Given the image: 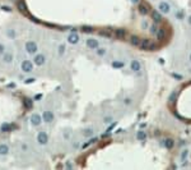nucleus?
Instances as JSON below:
<instances>
[{
    "label": "nucleus",
    "instance_id": "nucleus-1",
    "mask_svg": "<svg viewBox=\"0 0 191 170\" xmlns=\"http://www.w3.org/2000/svg\"><path fill=\"white\" fill-rule=\"evenodd\" d=\"M26 50H27V52L28 54H32V55H34L36 52H37V44L34 42V41H28V42H26Z\"/></svg>",
    "mask_w": 191,
    "mask_h": 170
},
{
    "label": "nucleus",
    "instance_id": "nucleus-2",
    "mask_svg": "<svg viewBox=\"0 0 191 170\" xmlns=\"http://www.w3.org/2000/svg\"><path fill=\"white\" fill-rule=\"evenodd\" d=\"M158 10L161 13H164V14H168L171 12V5L167 3V2H161L158 4Z\"/></svg>",
    "mask_w": 191,
    "mask_h": 170
},
{
    "label": "nucleus",
    "instance_id": "nucleus-3",
    "mask_svg": "<svg viewBox=\"0 0 191 170\" xmlns=\"http://www.w3.org/2000/svg\"><path fill=\"white\" fill-rule=\"evenodd\" d=\"M21 68H22L23 72L29 73V72L33 70V64H32V62H29V60H23L22 64H21Z\"/></svg>",
    "mask_w": 191,
    "mask_h": 170
},
{
    "label": "nucleus",
    "instance_id": "nucleus-4",
    "mask_svg": "<svg viewBox=\"0 0 191 170\" xmlns=\"http://www.w3.org/2000/svg\"><path fill=\"white\" fill-rule=\"evenodd\" d=\"M37 141L40 145H46L49 142V136L46 132H40V133L37 134Z\"/></svg>",
    "mask_w": 191,
    "mask_h": 170
},
{
    "label": "nucleus",
    "instance_id": "nucleus-5",
    "mask_svg": "<svg viewBox=\"0 0 191 170\" xmlns=\"http://www.w3.org/2000/svg\"><path fill=\"white\" fill-rule=\"evenodd\" d=\"M54 112L50 111V110H45L43 111V114H42V120H45L46 123H51L54 120Z\"/></svg>",
    "mask_w": 191,
    "mask_h": 170
},
{
    "label": "nucleus",
    "instance_id": "nucleus-6",
    "mask_svg": "<svg viewBox=\"0 0 191 170\" xmlns=\"http://www.w3.org/2000/svg\"><path fill=\"white\" fill-rule=\"evenodd\" d=\"M33 62H34V64H36V65H38V67L43 65V64H45V62H46L45 55H42V54H37V55H34Z\"/></svg>",
    "mask_w": 191,
    "mask_h": 170
},
{
    "label": "nucleus",
    "instance_id": "nucleus-7",
    "mask_svg": "<svg viewBox=\"0 0 191 170\" xmlns=\"http://www.w3.org/2000/svg\"><path fill=\"white\" fill-rule=\"evenodd\" d=\"M68 42H69V44H71V45H75V44H78V42H79V36L76 35L75 32L70 33V35L68 36Z\"/></svg>",
    "mask_w": 191,
    "mask_h": 170
},
{
    "label": "nucleus",
    "instance_id": "nucleus-8",
    "mask_svg": "<svg viewBox=\"0 0 191 170\" xmlns=\"http://www.w3.org/2000/svg\"><path fill=\"white\" fill-rule=\"evenodd\" d=\"M41 117L38 115V114H33L32 117H31V123H32V125H34V127H37V125H40L41 124Z\"/></svg>",
    "mask_w": 191,
    "mask_h": 170
},
{
    "label": "nucleus",
    "instance_id": "nucleus-9",
    "mask_svg": "<svg viewBox=\"0 0 191 170\" xmlns=\"http://www.w3.org/2000/svg\"><path fill=\"white\" fill-rule=\"evenodd\" d=\"M130 67H131V69H132L134 72H139V70L141 69V64H140V62L136 60V59H134V60L131 62Z\"/></svg>",
    "mask_w": 191,
    "mask_h": 170
},
{
    "label": "nucleus",
    "instance_id": "nucleus-10",
    "mask_svg": "<svg viewBox=\"0 0 191 170\" xmlns=\"http://www.w3.org/2000/svg\"><path fill=\"white\" fill-rule=\"evenodd\" d=\"M85 44H87V46H88L89 49H97V47H98V41L96 40V39H88Z\"/></svg>",
    "mask_w": 191,
    "mask_h": 170
},
{
    "label": "nucleus",
    "instance_id": "nucleus-11",
    "mask_svg": "<svg viewBox=\"0 0 191 170\" xmlns=\"http://www.w3.org/2000/svg\"><path fill=\"white\" fill-rule=\"evenodd\" d=\"M115 36H116V39H125L126 37V30L117 28L116 31H115Z\"/></svg>",
    "mask_w": 191,
    "mask_h": 170
},
{
    "label": "nucleus",
    "instance_id": "nucleus-12",
    "mask_svg": "<svg viewBox=\"0 0 191 170\" xmlns=\"http://www.w3.org/2000/svg\"><path fill=\"white\" fill-rule=\"evenodd\" d=\"M152 18H153V21H154V22H161L162 21V15H161V12L158 10H154V12H153L152 13Z\"/></svg>",
    "mask_w": 191,
    "mask_h": 170
},
{
    "label": "nucleus",
    "instance_id": "nucleus-13",
    "mask_svg": "<svg viewBox=\"0 0 191 170\" xmlns=\"http://www.w3.org/2000/svg\"><path fill=\"white\" fill-rule=\"evenodd\" d=\"M140 37L139 36H131V39H130V42H131V45H134V46H140Z\"/></svg>",
    "mask_w": 191,
    "mask_h": 170
},
{
    "label": "nucleus",
    "instance_id": "nucleus-14",
    "mask_svg": "<svg viewBox=\"0 0 191 170\" xmlns=\"http://www.w3.org/2000/svg\"><path fill=\"white\" fill-rule=\"evenodd\" d=\"M3 60L5 63H10L13 60V54L12 52H4L3 54Z\"/></svg>",
    "mask_w": 191,
    "mask_h": 170
},
{
    "label": "nucleus",
    "instance_id": "nucleus-15",
    "mask_svg": "<svg viewBox=\"0 0 191 170\" xmlns=\"http://www.w3.org/2000/svg\"><path fill=\"white\" fill-rule=\"evenodd\" d=\"M136 138H138L139 141H145V139H147V133H145L144 130H138Z\"/></svg>",
    "mask_w": 191,
    "mask_h": 170
},
{
    "label": "nucleus",
    "instance_id": "nucleus-16",
    "mask_svg": "<svg viewBox=\"0 0 191 170\" xmlns=\"http://www.w3.org/2000/svg\"><path fill=\"white\" fill-rule=\"evenodd\" d=\"M140 47H141L143 50L149 49V47H150V41H149V40H147V39H144L143 41H140Z\"/></svg>",
    "mask_w": 191,
    "mask_h": 170
},
{
    "label": "nucleus",
    "instance_id": "nucleus-17",
    "mask_svg": "<svg viewBox=\"0 0 191 170\" xmlns=\"http://www.w3.org/2000/svg\"><path fill=\"white\" fill-rule=\"evenodd\" d=\"M17 7H18V9H19V10L23 12V13H26V12H27V7H26V4L22 2V0H19V2L17 3Z\"/></svg>",
    "mask_w": 191,
    "mask_h": 170
},
{
    "label": "nucleus",
    "instance_id": "nucleus-18",
    "mask_svg": "<svg viewBox=\"0 0 191 170\" xmlns=\"http://www.w3.org/2000/svg\"><path fill=\"white\" fill-rule=\"evenodd\" d=\"M156 35H157V39H158V40H163L164 36H166V31H164L163 28H159V30L157 31Z\"/></svg>",
    "mask_w": 191,
    "mask_h": 170
},
{
    "label": "nucleus",
    "instance_id": "nucleus-19",
    "mask_svg": "<svg viewBox=\"0 0 191 170\" xmlns=\"http://www.w3.org/2000/svg\"><path fill=\"white\" fill-rule=\"evenodd\" d=\"M9 152L8 145H0V155H7Z\"/></svg>",
    "mask_w": 191,
    "mask_h": 170
},
{
    "label": "nucleus",
    "instance_id": "nucleus-20",
    "mask_svg": "<svg viewBox=\"0 0 191 170\" xmlns=\"http://www.w3.org/2000/svg\"><path fill=\"white\" fill-rule=\"evenodd\" d=\"M139 13H140L141 15H147V13H148V7H147L145 4H140V5H139Z\"/></svg>",
    "mask_w": 191,
    "mask_h": 170
},
{
    "label": "nucleus",
    "instance_id": "nucleus-21",
    "mask_svg": "<svg viewBox=\"0 0 191 170\" xmlns=\"http://www.w3.org/2000/svg\"><path fill=\"white\" fill-rule=\"evenodd\" d=\"M0 130L2 132H10L12 130V125L9 123H4V124H2V127H0Z\"/></svg>",
    "mask_w": 191,
    "mask_h": 170
},
{
    "label": "nucleus",
    "instance_id": "nucleus-22",
    "mask_svg": "<svg viewBox=\"0 0 191 170\" xmlns=\"http://www.w3.org/2000/svg\"><path fill=\"white\" fill-rule=\"evenodd\" d=\"M173 145H175V142H173V139H171V138H168V139L164 141V146L167 148H172V147H173Z\"/></svg>",
    "mask_w": 191,
    "mask_h": 170
},
{
    "label": "nucleus",
    "instance_id": "nucleus-23",
    "mask_svg": "<svg viewBox=\"0 0 191 170\" xmlns=\"http://www.w3.org/2000/svg\"><path fill=\"white\" fill-rule=\"evenodd\" d=\"M23 102H24V107H27V109H31L32 105H33V101L31 99H24Z\"/></svg>",
    "mask_w": 191,
    "mask_h": 170
},
{
    "label": "nucleus",
    "instance_id": "nucleus-24",
    "mask_svg": "<svg viewBox=\"0 0 191 170\" xmlns=\"http://www.w3.org/2000/svg\"><path fill=\"white\" fill-rule=\"evenodd\" d=\"M124 63L122 62H112V67L113 68H116V69H119V68H124Z\"/></svg>",
    "mask_w": 191,
    "mask_h": 170
},
{
    "label": "nucleus",
    "instance_id": "nucleus-25",
    "mask_svg": "<svg viewBox=\"0 0 191 170\" xmlns=\"http://www.w3.org/2000/svg\"><path fill=\"white\" fill-rule=\"evenodd\" d=\"M96 52H97L98 56H103V55L106 54V49H105V47H100V49L97 47V49H96Z\"/></svg>",
    "mask_w": 191,
    "mask_h": 170
},
{
    "label": "nucleus",
    "instance_id": "nucleus-26",
    "mask_svg": "<svg viewBox=\"0 0 191 170\" xmlns=\"http://www.w3.org/2000/svg\"><path fill=\"white\" fill-rule=\"evenodd\" d=\"M82 31H83L84 33H90V32H93L94 30H93L90 26H84V27H82Z\"/></svg>",
    "mask_w": 191,
    "mask_h": 170
},
{
    "label": "nucleus",
    "instance_id": "nucleus-27",
    "mask_svg": "<svg viewBox=\"0 0 191 170\" xmlns=\"http://www.w3.org/2000/svg\"><path fill=\"white\" fill-rule=\"evenodd\" d=\"M98 139H97V137H96V138H90L89 139V142H87V143H84L83 145V148H85V147H88L89 145H92V143H94V142H97Z\"/></svg>",
    "mask_w": 191,
    "mask_h": 170
},
{
    "label": "nucleus",
    "instance_id": "nucleus-28",
    "mask_svg": "<svg viewBox=\"0 0 191 170\" xmlns=\"http://www.w3.org/2000/svg\"><path fill=\"white\" fill-rule=\"evenodd\" d=\"M187 156H188V150H183V151H182V154H181V160H182V161H185Z\"/></svg>",
    "mask_w": 191,
    "mask_h": 170
},
{
    "label": "nucleus",
    "instance_id": "nucleus-29",
    "mask_svg": "<svg viewBox=\"0 0 191 170\" xmlns=\"http://www.w3.org/2000/svg\"><path fill=\"white\" fill-rule=\"evenodd\" d=\"M7 35L10 37V39H14V37H15V31H14V30H8V31H7Z\"/></svg>",
    "mask_w": 191,
    "mask_h": 170
},
{
    "label": "nucleus",
    "instance_id": "nucleus-30",
    "mask_svg": "<svg viewBox=\"0 0 191 170\" xmlns=\"http://www.w3.org/2000/svg\"><path fill=\"white\" fill-rule=\"evenodd\" d=\"M34 81H36V78H34V77H29V78L24 79V83H26V84H31V83H33Z\"/></svg>",
    "mask_w": 191,
    "mask_h": 170
},
{
    "label": "nucleus",
    "instance_id": "nucleus-31",
    "mask_svg": "<svg viewBox=\"0 0 191 170\" xmlns=\"http://www.w3.org/2000/svg\"><path fill=\"white\" fill-rule=\"evenodd\" d=\"M93 134V129H85L84 130V136L85 137H89V136H92Z\"/></svg>",
    "mask_w": 191,
    "mask_h": 170
},
{
    "label": "nucleus",
    "instance_id": "nucleus-32",
    "mask_svg": "<svg viewBox=\"0 0 191 170\" xmlns=\"http://www.w3.org/2000/svg\"><path fill=\"white\" fill-rule=\"evenodd\" d=\"M65 49H66L65 45H60V46H59V55H63L64 51H65Z\"/></svg>",
    "mask_w": 191,
    "mask_h": 170
},
{
    "label": "nucleus",
    "instance_id": "nucleus-33",
    "mask_svg": "<svg viewBox=\"0 0 191 170\" xmlns=\"http://www.w3.org/2000/svg\"><path fill=\"white\" fill-rule=\"evenodd\" d=\"M176 17L178 18V19H183V12H182V10H178V12L176 13Z\"/></svg>",
    "mask_w": 191,
    "mask_h": 170
},
{
    "label": "nucleus",
    "instance_id": "nucleus-34",
    "mask_svg": "<svg viewBox=\"0 0 191 170\" xmlns=\"http://www.w3.org/2000/svg\"><path fill=\"white\" fill-rule=\"evenodd\" d=\"M157 31H158V28H157V26H156V24H153V26L150 27V32H152V33H154V35H156V33H157Z\"/></svg>",
    "mask_w": 191,
    "mask_h": 170
},
{
    "label": "nucleus",
    "instance_id": "nucleus-35",
    "mask_svg": "<svg viewBox=\"0 0 191 170\" xmlns=\"http://www.w3.org/2000/svg\"><path fill=\"white\" fill-rule=\"evenodd\" d=\"M103 122H105V124H110V123L112 122V118H111V117H107V118L103 119Z\"/></svg>",
    "mask_w": 191,
    "mask_h": 170
},
{
    "label": "nucleus",
    "instance_id": "nucleus-36",
    "mask_svg": "<svg viewBox=\"0 0 191 170\" xmlns=\"http://www.w3.org/2000/svg\"><path fill=\"white\" fill-rule=\"evenodd\" d=\"M5 52V46L3 44H0V55H3Z\"/></svg>",
    "mask_w": 191,
    "mask_h": 170
},
{
    "label": "nucleus",
    "instance_id": "nucleus-37",
    "mask_svg": "<svg viewBox=\"0 0 191 170\" xmlns=\"http://www.w3.org/2000/svg\"><path fill=\"white\" fill-rule=\"evenodd\" d=\"M101 35H102V36H106V37H110V36H111V33H110L108 31H101Z\"/></svg>",
    "mask_w": 191,
    "mask_h": 170
},
{
    "label": "nucleus",
    "instance_id": "nucleus-38",
    "mask_svg": "<svg viewBox=\"0 0 191 170\" xmlns=\"http://www.w3.org/2000/svg\"><path fill=\"white\" fill-rule=\"evenodd\" d=\"M172 75H173L175 78H177V79H181V78H182V75H180V74H176V73H173Z\"/></svg>",
    "mask_w": 191,
    "mask_h": 170
},
{
    "label": "nucleus",
    "instance_id": "nucleus-39",
    "mask_svg": "<svg viewBox=\"0 0 191 170\" xmlns=\"http://www.w3.org/2000/svg\"><path fill=\"white\" fill-rule=\"evenodd\" d=\"M175 96H176V92L175 93H172V95H171V97H169V101H175L173 99H175Z\"/></svg>",
    "mask_w": 191,
    "mask_h": 170
},
{
    "label": "nucleus",
    "instance_id": "nucleus-40",
    "mask_svg": "<svg viewBox=\"0 0 191 170\" xmlns=\"http://www.w3.org/2000/svg\"><path fill=\"white\" fill-rule=\"evenodd\" d=\"M3 8V10H7V12H12V9L9 8V7H2Z\"/></svg>",
    "mask_w": 191,
    "mask_h": 170
},
{
    "label": "nucleus",
    "instance_id": "nucleus-41",
    "mask_svg": "<svg viewBox=\"0 0 191 170\" xmlns=\"http://www.w3.org/2000/svg\"><path fill=\"white\" fill-rule=\"evenodd\" d=\"M41 97H42V95H41V93H38V95H37V96L34 97V100H40Z\"/></svg>",
    "mask_w": 191,
    "mask_h": 170
},
{
    "label": "nucleus",
    "instance_id": "nucleus-42",
    "mask_svg": "<svg viewBox=\"0 0 191 170\" xmlns=\"http://www.w3.org/2000/svg\"><path fill=\"white\" fill-rule=\"evenodd\" d=\"M187 22H188V24L191 26V15H188V18H187Z\"/></svg>",
    "mask_w": 191,
    "mask_h": 170
},
{
    "label": "nucleus",
    "instance_id": "nucleus-43",
    "mask_svg": "<svg viewBox=\"0 0 191 170\" xmlns=\"http://www.w3.org/2000/svg\"><path fill=\"white\" fill-rule=\"evenodd\" d=\"M125 104H130V99H125Z\"/></svg>",
    "mask_w": 191,
    "mask_h": 170
},
{
    "label": "nucleus",
    "instance_id": "nucleus-44",
    "mask_svg": "<svg viewBox=\"0 0 191 170\" xmlns=\"http://www.w3.org/2000/svg\"><path fill=\"white\" fill-rule=\"evenodd\" d=\"M131 2H132V3H138V2H139V0H131Z\"/></svg>",
    "mask_w": 191,
    "mask_h": 170
},
{
    "label": "nucleus",
    "instance_id": "nucleus-45",
    "mask_svg": "<svg viewBox=\"0 0 191 170\" xmlns=\"http://www.w3.org/2000/svg\"><path fill=\"white\" fill-rule=\"evenodd\" d=\"M190 62H191V54H190Z\"/></svg>",
    "mask_w": 191,
    "mask_h": 170
}]
</instances>
